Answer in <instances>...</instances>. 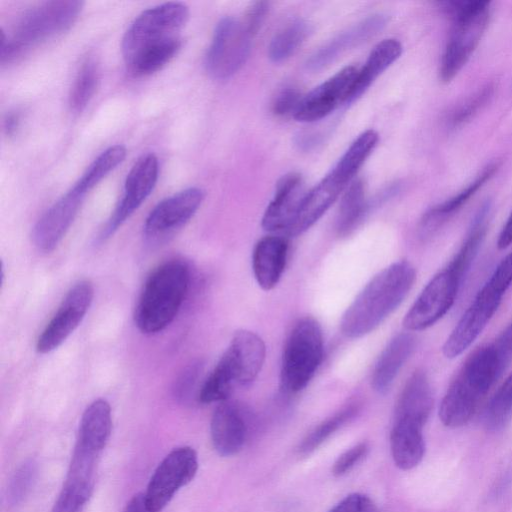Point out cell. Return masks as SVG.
Listing matches in <instances>:
<instances>
[{"instance_id": "6da1fadb", "label": "cell", "mask_w": 512, "mask_h": 512, "mask_svg": "<svg viewBox=\"0 0 512 512\" xmlns=\"http://www.w3.org/2000/svg\"><path fill=\"white\" fill-rule=\"evenodd\" d=\"M188 18L189 9L182 2H166L141 12L121 44L129 74L148 76L169 63L181 48V31Z\"/></svg>"}, {"instance_id": "7a4b0ae2", "label": "cell", "mask_w": 512, "mask_h": 512, "mask_svg": "<svg viewBox=\"0 0 512 512\" xmlns=\"http://www.w3.org/2000/svg\"><path fill=\"white\" fill-rule=\"evenodd\" d=\"M416 278L405 260L379 271L344 312L340 328L348 338H360L375 330L405 299Z\"/></svg>"}, {"instance_id": "3957f363", "label": "cell", "mask_w": 512, "mask_h": 512, "mask_svg": "<svg viewBox=\"0 0 512 512\" xmlns=\"http://www.w3.org/2000/svg\"><path fill=\"white\" fill-rule=\"evenodd\" d=\"M503 372L491 344L471 353L441 401L439 418L443 425L449 428L466 425Z\"/></svg>"}, {"instance_id": "277c9868", "label": "cell", "mask_w": 512, "mask_h": 512, "mask_svg": "<svg viewBox=\"0 0 512 512\" xmlns=\"http://www.w3.org/2000/svg\"><path fill=\"white\" fill-rule=\"evenodd\" d=\"M190 269L173 259L158 266L147 278L138 299L134 321L144 334L165 329L176 317L189 288Z\"/></svg>"}, {"instance_id": "5b68a950", "label": "cell", "mask_w": 512, "mask_h": 512, "mask_svg": "<svg viewBox=\"0 0 512 512\" xmlns=\"http://www.w3.org/2000/svg\"><path fill=\"white\" fill-rule=\"evenodd\" d=\"M379 140L373 129L362 132L340 157L330 172L307 194L288 236H297L314 225L354 180Z\"/></svg>"}, {"instance_id": "8992f818", "label": "cell", "mask_w": 512, "mask_h": 512, "mask_svg": "<svg viewBox=\"0 0 512 512\" xmlns=\"http://www.w3.org/2000/svg\"><path fill=\"white\" fill-rule=\"evenodd\" d=\"M83 5L84 2L74 0L48 1L27 10L10 35L1 32V64L13 63L34 46L69 30Z\"/></svg>"}, {"instance_id": "52a82bcc", "label": "cell", "mask_w": 512, "mask_h": 512, "mask_svg": "<svg viewBox=\"0 0 512 512\" xmlns=\"http://www.w3.org/2000/svg\"><path fill=\"white\" fill-rule=\"evenodd\" d=\"M441 8L453 20L440 62V79L451 81L465 66L488 26L491 3L488 1H445Z\"/></svg>"}, {"instance_id": "ba28073f", "label": "cell", "mask_w": 512, "mask_h": 512, "mask_svg": "<svg viewBox=\"0 0 512 512\" xmlns=\"http://www.w3.org/2000/svg\"><path fill=\"white\" fill-rule=\"evenodd\" d=\"M511 285L512 252L497 265L446 339L442 348L445 357L453 359L459 356L476 340Z\"/></svg>"}, {"instance_id": "9c48e42d", "label": "cell", "mask_w": 512, "mask_h": 512, "mask_svg": "<svg viewBox=\"0 0 512 512\" xmlns=\"http://www.w3.org/2000/svg\"><path fill=\"white\" fill-rule=\"evenodd\" d=\"M323 353L320 324L312 317L299 319L285 342L280 372L281 388L287 393L304 389L319 368Z\"/></svg>"}, {"instance_id": "30bf717a", "label": "cell", "mask_w": 512, "mask_h": 512, "mask_svg": "<svg viewBox=\"0 0 512 512\" xmlns=\"http://www.w3.org/2000/svg\"><path fill=\"white\" fill-rule=\"evenodd\" d=\"M251 38L244 22L231 16L222 18L205 55L207 73L218 80L233 76L249 57Z\"/></svg>"}, {"instance_id": "8fae6325", "label": "cell", "mask_w": 512, "mask_h": 512, "mask_svg": "<svg viewBox=\"0 0 512 512\" xmlns=\"http://www.w3.org/2000/svg\"><path fill=\"white\" fill-rule=\"evenodd\" d=\"M198 470L196 451L183 446L172 450L155 469L144 493L147 507L160 512L176 492L187 485Z\"/></svg>"}, {"instance_id": "7c38bea8", "label": "cell", "mask_w": 512, "mask_h": 512, "mask_svg": "<svg viewBox=\"0 0 512 512\" xmlns=\"http://www.w3.org/2000/svg\"><path fill=\"white\" fill-rule=\"evenodd\" d=\"M462 280L445 268L424 287L403 319L409 331L431 327L452 307Z\"/></svg>"}, {"instance_id": "4fadbf2b", "label": "cell", "mask_w": 512, "mask_h": 512, "mask_svg": "<svg viewBox=\"0 0 512 512\" xmlns=\"http://www.w3.org/2000/svg\"><path fill=\"white\" fill-rule=\"evenodd\" d=\"M94 296L90 281L81 280L67 292L58 310L48 322L36 343L39 353L58 348L78 327L87 313Z\"/></svg>"}, {"instance_id": "5bb4252c", "label": "cell", "mask_w": 512, "mask_h": 512, "mask_svg": "<svg viewBox=\"0 0 512 512\" xmlns=\"http://www.w3.org/2000/svg\"><path fill=\"white\" fill-rule=\"evenodd\" d=\"M159 174L158 158L153 153L139 157L127 174L124 193L103 228L100 239L110 237L152 193Z\"/></svg>"}, {"instance_id": "9a60e30c", "label": "cell", "mask_w": 512, "mask_h": 512, "mask_svg": "<svg viewBox=\"0 0 512 512\" xmlns=\"http://www.w3.org/2000/svg\"><path fill=\"white\" fill-rule=\"evenodd\" d=\"M204 197V190L189 187L161 200L145 220V238L154 243L173 234L194 216Z\"/></svg>"}, {"instance_id": "2e32d148", "label": "cell", "mask_w": 512, "mask_h": 512, "mask_svg": "<svg viewBox=\"0 0 512 512\" xmlns=\"http://www.w3.org/2000/svg\"><path fill=\"white\" fill-rule=\"evenodd\" d=\"M358 69L346 66L303 95L293 117L300 122H315L327 117L341 104L349 103Z\"/></svg>"}, {"instance_id": "e0dca14e", "label": "cell", "mask_w": 512, "mask_h": 512, "mask_svg": "<svg viewBox=\"0 0 512 512\" xmlns=\"http://www.w3.org/2000/svg\"><path fill=\"white\" fill-rule=\"evenodd\" d=\"M306 194L299 173L290 172L282 176L276 184L274 197L263 214V229L277 235L288 236Z\"/></svg>"}, {"instance_id": "ac0fdd59", "label": "cell", "mask_w": 512, "mask_h": 512, "mask_svg": "<svg viewBox=\"0 0 512 512\" xmlns=\"http://www.w3.org/2000/svg\"><path fill=\"white\" fill-rule=\"evenodd\" d=\"M210 433L219 455L239 453L248 437V418L243 406L228 400L219 403L211 418Z\"/></svg>"}, {"instance_id": "d6986e66", "label": "cell", "mask_w": 512, "mask_h": 512, "mask_svg": "<svg viewBox=\"0 0 512 512\" xmlns=\"http://www.w3.org/2000/svg\"><path fill=\"white\" fill-rule=\"evenodd\" d=\"M85 195L73 187L58 199L37 221L33 241L44 252L52 251L73 223Z\"/></svg>"}, {"instance_id": "ffe728a7", "label": "cell", "mask_w": 512, "mask_h": 512, "mask_svg": "<svg viewBox=\"0 0 512 512\" xmlns=\"http://www.w3.org/2000/svg\"><path fill=\"white\" fill-rule=\"evenodd\" d=\"M387 21V16L381 13L373 14L361 20L315 51L307 59L306 68L310 71L323 69L343 52L378 34L385 27Z\"/></svg>"}, {"instance_id": "44dd1931", "label": "cell", "mask_w": 512, "mask_h": 512, "mask_svg": "<svg viewBox=\"0 0 512 512\" xmlns=\"http://www.w3.org/2000/svg\"><path fill=\"white\" fill-rule=\"evenodd\" d=\"M224 354L234 371L237 385L248 386L262 369L266 346L256 333L241 329L234 333Z\"/></svg>"}, {"instance_id": "7402d4cb", "label": "cell", "mask_w": 512, "mask_h": 512, "mask_svg": "<svg viewBox=\"0 0 512 512\" xmlns=\"http://www.w3.org/2000/svg\"><path fill=\"white\" fill-rule=\"evenodd\" d=\"M289 244L282 235H268L255 245L252 269L258 285L265 291L273 289L285 269Z\"/></svg>"}, {"instance_id": "603a6c76", "label": "cell", "mask_w": 512, "mask_h": 512, "mask_svg": "<svg viewBox=\"0 0 512 512\" xmlns=\"http://www.w3.org/2000/svg\"><path fill=\"white\" fill-rule=\"evenodd\" d=\"M433 408V395L424 371L416 370L406 381L396 402L393 421L424 427Z\"/></svg>"}, {"instance_id": "cb8c5ba5", "label": "cell", "mask_w": 512, "mask_h": 512, "mask_svg": "<svg viewBox=\"0 0 512 512\" xmlns=\"http://www.w3.org/2000/svg\"><path fill=\"white\" fill-rule=\"evenodd\" d=\"M500 167L499 162L487 164L481 172L454 196L428 209L420 219L418 233L427 238L437 231L442 224L465 205L469 199L489 181Z\"/></svg>"}, {"instance_id": "d4e9b609", "label": "cell", "mask_w": 512, "mask_h": 512, "mask_svg": "<svg viewBox=\"0 0 512 512\" xmlns=\"http://www.w3.org/2000/svg\"><path fill=\"white\" fill-rule=\"evenodd\" d=\"M416 339L408 332L394 336L381 352L373 369L371 386L385 394L415 349Z\"/></svg>"}, {"instance_id": "484cf974", "label": "cell", "mask_w": 512, "mask_h": 512, "mask_svg": "<svg viewBox=\"0 0 512 512\" xmlns=\"http://www.w3.org/2000/svg\"><path fill=\"white\" fill-rule=\"evenodd\" d=\"M423 427L406 422L393 421L390 432V449L395 465L401 470L415 468L425 454Z\"/></svg>"}, {"instance_id": "4316f807", "label": "cell", "mask_w": 512, "mask_h": 512, "mask_svg": "<svg viewBox=\"0 0 512 512\" xmlns=\"http://www.w3.org/2000/svg\"><path fill=\"white\" fill-rule=\"evenodd\" d=\"M402 50V44L396 39L389 38L379 42L357 72L349 103L359 98L400 57Z\"/></svg>"}, {"instance_id": "83f0119b", "label": "cell", "mask_w": 512, "mask_h": 512, "mask_svg": "<svg viewBox=\"0 0 512 512\" xmlns=\"http://www.w3.org/2000/svg\"><path fill=\"white\" fill-rule=\"evenodd\" d=\"M491 202L485 201L476 213L466 239L457 254L446 267L460 280L469 270L487 232L491 213Z\"/></svg>"}, {"instance_id": "f1b7e54d", "label": "cell", "mask_w": 512, "mask_h": 512, "mask_svg": "<svg viewBox=\"0 0 512 512\" xmlns=\"http://www.w3.org/2000/svg\"><path fill=\"white\" fill-rule=\"evenodd\" d=\"M365 197V184L362 179H354L346 188L340 201L336 229L339 235L350 234L370 211Z\"/></svg>"}, {"instance_id": "f546056e", "label": "cell", "mask_w": 512, "mask_h": 512, "mask_svg": "<svg viewBox=\"0 0 512 512\" xmlns=\"http://www.w3.org/2000/svg\"><path fill=\"white\" fill-rule=\"evenodd\" d=\"M235 385L237 382L234 371L228 358L223 354L202 384L198 400L204 404L224 402L228 400Z\"/></svg>"}, {"instance_id": "4dcf8cb0", "label": "cell", "mask_w": 512, "mask_h": 512, "mask_svg": "<svg viewBox=\"0 0 512 512\" xmlns=\"http://www.w3.org/2000/svg\"><path fill=\"white\" fill-rule=\"evenodd\" d=\"M126 154L127 151L123 145L117 144L110 146L90 164L73 188L81 194L86 195L124 161Z\"/></svg>"}, {"instance_id": "1f68e13d", "label": "cell", "mask_w": 512, "mask_h": 512, "mask_svg": "<svg viewBox=\"0 0 512 512\" xmlns=\"http://www.w3.org/2000/svg\"><path fill=\"white\" fill-rule=\"evenodd\" d=\"M100 81V70L95 59L87 58L80 66L69 94L73 113H81L93 98Z\"/></svg>"}, {"instance_id": "d6a6232c", "label": "cell", "mask_w": 512, "mask_h": 512, "mask_svg": "<svg viewBox=\"0 0 512 512\" xmlns=\"http://www.w3.org/2000/svg\"><path fill=\"white\" fill-rule=\"evenodd\" d=\"M310 27L301 19L292 21L272 38L268 47V57L279 63L291 57L307 38Z\"/></svg>"}, {"instance_id": "836d02e7", "label": "cell", "mask_w": 512, "mask_h": 512, "mask_svg": "<svg viewBox=\"0 0 512 512\" xmlns=\"http://www.w3.org/2000/svg\"><path fill=\"white\" fill-rule=\"evenodd\" d=\"M357 411L358 405L352 403L323 421L303 439L298 448L299 453L306 455L313 452L346 422L351 420Z\"/></svg>"}, {"instance_id": "e575fe53", "label": "cell", "mask_w": 512, "mask_h": 512, "mask_svg": "<svg viewBox=\"0 0 512 512\" xmlns=\"http://www.w3.org/2000/svg\"><path fill=\"white\" fill-rule=\"evenodd\" d=\"M512 413V373L491 397L486 411L485 424L490 429L501 427Z\"/></svg>"}, {"instance_id": "d590c367", "label": "cell", "mask_w": 512, "mask_h": 512, "mask_svg": "<svg viewBox=\"0 0 512 512\" xmlns=\"http://www.w3.org/2000/svg\"><path fill=\"white\" fill-rule=\"evenodd\" d=\"M36 464L34 461H25L10 479L7 497L10 503L16 504L23 500L29 492L35 479Z\"/></svg>"}, {"instance_id": "8d00e7d4", "label": "cell", "mask_w": 512, "mask_h": 512, "mask_svg": "<svg viewBox=\"0 0 512 512\" xmlns=\"http://www.w3.org/2000/svg\"><path fill=\"white\" fill-rule=\"evenodd\" d=\"M494 91L492 84H487L481 90L476 92L472 97L467 99L463 104L455 110L451 116L450 123L452 126H458L468 121L477 113L482 106L491 98Z\"/></svg>"}, {"instance_id": "74e56055", "label": "cell", "mask_w": 512, "mask_h": 512, "mask_svg": "<svg viewBox=\"0 0 512 512\" xmlns=\"http://www.w3.org/2000/svg\"><path fill=\"white\" fill-rule=\"evenodd\" d=\"M368 452L369 445L366 442L353 446L337 458L332 467V474L336 477L347 474L366 457Z\"/></svg>"}, {"instance_id": "f35d334b", "label": "cell", "mask_w": 512, "mask_h": 512, "mask_svg": "<svg viewBox=\"0 0 512 512\" xmlns=\"http://www.w3.org/2000/svg\"><path fill=\"white\" fill-rule=\"evenodd\" d=\"M303 95L294 87L283 88L274 98L272 111L276 116L294 115Z\"/></svg>"}, {"instance_id": "ab89813d", "label": "cell", "mask_w": 512, "mask_h": 512, "mask_svg": "<svg viewBox=\"0 0 512 512\" xmlns=\"http://www.w3.org/2000/svg\"><path fill=\"white\" fill-rule=\"evenodd\" d=\"M328 512H378V508L367 495L352 493L342 499Z\"/></svg>"}, {"instance_id": "60d3db41", "label": "cell", "mask_w": 512, "mask_h": 512, "mask_svg": "<svg viewBox=\"0 0 512 512\" xmlns=\"http://www.w3.org/2000/svg\"><path fill=\"white\" fill-rule=\"evenodd\" d=\"M200 372V363H193L183 370L174 386V394L177 398L184 400L190 396L198 381Z\"/></svg>"}, {"instance_id": "b9f144b4", "label": "cell", "mask_w": 512, "mask_h": 512, "mask_svg": "<svg viewBox=\"0 0 512 512\" xmlns=\"http://www.w3.org/2000/svg\"><path fill=\"white\" fill-rule=\"evenodd\" d=\"M491 345L500 367L505 371L512 360V322L506 326Z\"/></svg>"}, {"instance_id": "7bdbcfd3", "label": "cell", "mask_w": 512, "mask_h": 512, "mask_svg": "<svg viewBox=\"0 0 512 512\" xmlns=\"http://www.w3.org/2000/svg\"><path fill=\"white\" fill-rule=\"evenodd\" d=\"M269 11V4L264 1L256 2L249 9L244 25L253 37L261 28Z\"/></svg>"}, {"instance_id": "ee69618b", "label": "cell", "mask_w": 512, "mask_h": 512, "mask_svg": "<svg viewBox=\"0 0 512 512\" xmlns=\"http://www.w3.org/2000/svg\"><path fill=\"white\" fill-rule=\"evenodd\" d=\"M512 244V212L506 220L497 240L499 249H506Z\"/></svg>"}, {"instance_id": "f6af8a7d", "label": "cell", "mask_w": 512, "mask_h": 512, "mask_svg": "<svg viewBox=\"0 0 512 512\" xmlns=\"http://www.w3.org/2000/svg\"><path fill=\"white\" fill-rule=\"evenodd\" d=\"M122 512H153L145 502L144 493L135 494L126 504Z\"/></svg>"}, {"instance_id": "bcb514c9", "label": "cell", "mask_w": 512, "mask_h": 512, "mask_svg": "<svg viewBox=\"0 0 512 512\" xmlns=\"http://www.w3.org/2000/svg\"><path fill=\"white\" fill-rule=\"evenodd\" d=\"M20 124V115L17 112H10L4 119V130L8 136L16 133Z\"/></svg>"}]
</instances>
